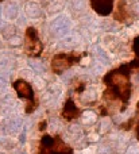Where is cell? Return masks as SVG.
Instances as JSON below:
<instances>
[{"mask_svg":"<svg viewBox=\"0 0 139 154\" xmlns=\"http://www.w3.org/2000/svg\"><path fill=\"white\" fill-rule=\"evenodd\" d=\"M139 73V58L132 60L131 62L123 64L115 69L110 70L103 79L105 84V91L103 92L104 103L112 104L115 101L122 103L120 111L124 112L131 97V75Z\"/></svg>","mask_w":139,"mask_h":154,"instance_id":"6da1fadb","label":"cell"},{"mask_svg":"<svg viewBox=\"0 0 139 154\" xmlns=\"http://www.w3.org/2000/svg\"><path fill=\"white\" fill-rule=\"evenodd\" d=\"M12 88L15 89L19 99L26 100V114H32L38 107V100L31 84L23 79H18L12 82Z\"/></svg>","mask_w":139,"mask_h":154,"instance_id":"7a4b0ae2","label":"cell"},{"mask_svg":"<svg viewBox=\"0 0 139 154\" xmlns=\"http://www.w3.org/2000/svg\"><path fill=\"white\" fill-rule=\"evenodd\" d=\"M85 54H78V53H59L51 58V70L56 75H62L65 70L70 69L74 64L80 62V60Z\"/></svg>","mask_w":139,"mask_h":154,"instance_id":"3957f363","label":"cell"},{"mask_svg":"<svg viewBox=\"0 0 139 154\" xmlns=\"http://www.w3.org/2000/svg\"><path fill=\"white\" fill-rule=\"evenodd\" d=\"M23 49L27 57H32V58L41 57L45 46H43L42 41L39 39V35H38V31L35 27H29L26 30V32H24Z\"/></svg>","mask_w":139,"mask_h":154,"instance_id":"277c9868","label":"cell"},{"mask_svg":"<svg viewBox=\"0 0 139 154\" xmlns=\"http://www.w3.org/2000/svg\"><path fill=\"white\" fill-rule=\"evenodd\" d=\"M115 0H89L91 8L100 16H108L113 12Z\"/></svg>","mask_w":139,"mask_h":154,"instance_id":"5b68a950","label":"cell"},{"mask_svg":"<svg viewBox=\"0 0 139 154\" xmlns=\"http://www.w3.org/2000/svg\"><path fill=\"white\" fill-rule=\"evenodd\" d=\"M80 115H81V109L76 106L73 99L68 97L64 104V108H62V111H61V116L64 118L66 122H73V120L78 119Z\"/></svg>","mask_w":139,"mask_h":154,"instance_id":"8992f818","label":"cell"},{"mask_svg":"<svg viewBox=\"0 0 139 154\" xmlns=\"http://www.w3.org/2000/svg\"><path fill=\"white\" fill-rule=\"evenodd\" d=\"M130 18V11L127 8V2L126 0H119L118 2V5H116V11L113 14V19L120 23H124L127 22Z\"/></svg>","mask_w":139,"mask_h":154,"instance_id":"52a82bcc","label":"cell"},{"mask_svg":"<svg viewBox=\"0 0 139 154\" xmlns=\"http://www.w3.org/2000/svg\"><path fill=\"white\" fill-rule=\"evenodd\" d=\"M132 50H134V53H135V57L139 58V37L135 38L134 42H132Z\"/></svg>","mask_w":139,"mask_h":154,"instance_id":"ba28073f","label":"cell"},{"mask_svg":"<svg viewBox=\"0 0 139 154\" xmlns=\"http://www.w3.org/2000/svg\"><path fill=\"white\" fill-rule=\"evenodd\" d=\"M135 135H137V139L139 141V120L137 122V125H135Z\"/></svg>","mask_w":139,"mask_h":154,"instance_id":"9c48e42d","label":"cell"},{"mask_svg":"<svg viewBox=\"0 0 139 154\" xmlns=\"http://www.w3.org/2000/svg\"><path fill=\"white\" fill-rule=\"evenodd\" d=\"M137 109L139 111V101H138V104H137Z\"/></svg>","mask_w":139,"mask_h":154,"instance_id":"30bf717a","label":"cell"},{"mask_svg":"<svg viewBox=\"0 0 139 154\" xmlns=\"http://www.w3.org/2000/svg\"><path fill=\"white\" fill-rule=\"evenodd\" d=\"M0 2H4V0H0Z\"/></svg>","mask_w":139,"mask_h":154,"instance_id":"8fae6325","label":"cell"}]
</instances>
